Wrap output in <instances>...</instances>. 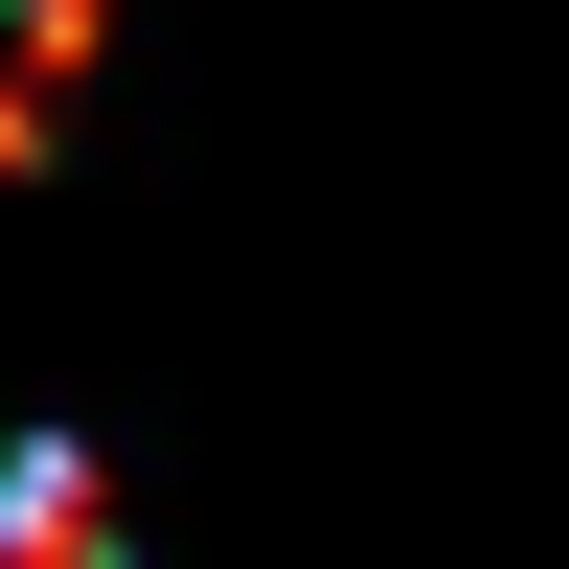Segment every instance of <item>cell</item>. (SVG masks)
Here are the masks:
<instances>
[{
  "mask_svg": "<svg viewBox=\"0 0 569 569\" xmlns=\"http://www.w3.org/2000/svg\"><path fill=\"white\" fill-rule=\"evenodd\" d=\"M0 569H137L114 547V479H91L69 433H0Z\"/></svg>",
  "mask_w": 569,
  "mask_h": 569,
  "instance_id": "1",
  "label": "cell"
},
{
  "mask_svg": "<svg viewBox=\"0 0 569 569\" xmlns=\"http://www.w3.org/2000/svg\"><path fill=\"white\" fill-rule=\"evenodd\" d=\"M91 69V0H0V160L46 137V91Z\"/></svg>",
  "mask_w": 569,
  "mask_h": 569,
  "instance_id": "2",
  "label": "cell"
}]
</instances>
